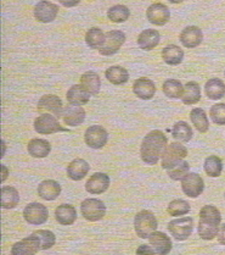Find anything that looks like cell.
<instances>
[{"instance_id":"1","label":"cell","mask_w":225,"mask_h":255,"mask_svg":"<svg viewBox=\"0 0 225 255\" xmlns=\"http://www.w3.org/2000/svg\"><path fill=\"white\" fill-rule=\"evenodd\" d=\"M167 137L162 131L154 129L145 135L140 148V156L145 164L156 165L167 146Z\"/></svg>"},{"instance_id":"2","label":"cell","mask_w":225,"mask_h":255,"mask_svg":"<svg viewBox=\"0 0 225 255\" xmlns=\"http://www.w3.org/2000/svg\"><path fill=\"white\" fill-rule=\"evenodd\" d=\"M158 227V222L151 211L143 210L138 213L134 218V229L137 235L143 240L150 237Z\"/></svg>"},{"instance_id":"3","label":"cell","mask_w":225,"mask_h":255,"mask_svg":"<svg viewBox=\"0 0 225 255\" xmlns=\"http://www.w3.org/2000/svg\"><path fill=\"white\" fill-rule=\"evenodd\" d=\"M188 155V149L185 148L181 143L173 142L169 145L166 146L163 154H162V167L164 170L170 169L174 165H177L179 161L184 160Z\"/></svg>"},{"instance_id":"4","label":"cell","mask_w":225,"mask_h":255,"mask_svg":"<svg viewBox=\"0 0 225 255\" xmlns=\"http://www.w3.org/2000/svg\"><path fill=\"white\" fill-rule=\"evenodd\" d=\"M33 126L36 132L39 134H53L56 132H65L66 128L59 124L58 118L55 115H51L49 113H44L37 118L33 122Z\"/></svg>"},{"instance_id":"5","label":"cell","mask_w":225,"mask_h":255,"mask_svg":"<svg viewBox=\"0 0 225 255\" xmlns=\"http://www.w3.org/2000/svg\"><path fill=\"white\" fill-rule=\"evenodd\" d=\"M80 211H82L84 219H86L88 221L95 222L104 218L105 214H106V207H105L102 200L89 198V199H85L82 202Z\"/></svg>"},{"instance_id":"6","label":"cell","mask_w":225,"mask_h":255,"mask_svg":"<svg viewBox=\"0 0 225 255\" xmlns=\"http://www.w3.org/2000/svg\"><path fill=\"white\" fill-rule=\"evenodd\" d=\"M168 231L177 241H186L194 231V220L189 216L172 220L168 224Z\"/></svg>"},{"instance_id":"7","label":"cell","mask_w":225,"mask_h":255,"mask_svg":"<svg viewBox=\"0 0 225 255\" xmlns=\"http://www.w3.org/2000/svg\"><path fill=\"white\" fill-rule=\"evenodd\" d=\"M181 189L184 194L190 198H197L205 189V182L202 177L196 172H188L181 178Z\"/></svg>"},{"instance_id":"8","label":"cell","mask_w":225,"mask_h":255,"mask_svg":"<svg viewBox=\"0 0 225 255\" xmlns=\"http://www.w3.org/2000/svg\"><path fill=\"white\" fill-rule=\"evenodd\" d=\"M126 42V34L122 31H110L105 34V42L99 49V53L104 56L116 54Z\"/></svg>"},{"instance_id":"9","label":"cell","mask_w":225,"mask_h":255,"mask_svg":"<svg viewBox=\"0 0 225 255\" xmlns=\"http://www.w3.org/2000/svg\"><path fill=\"white\" fill-rule=\"evenodd\" d=\"M108 133L106 129L99 125H94L86 128L84 133V142L88 146L93 149H101L106 145Z\"/></svg>"},{"instance_id":"10","label":"cell","mask_w":225,"mask_h":255,"mask_svg":"<svg viewBox=\"0 0 225 255\" xmlns=\"http://www.w3.org/2000/svg\"><path fill=\"white\" fill-rule=\"evenodd\" d=\"M49 216L48 208L45 205L40 204V203H29L23 210V218L28 224L36 225H43L47 222Z\"/></svg>"},{"instance_id":"11","label":"cell","mask_w":225,"mask_h":255,"mask_svg":"<svg viewBox=\"0 0 225 255\" xmlns=\"http://www.w3.org/2000/svg\"><path fill=\"white\" fill-rule=\"evenodd\" d=\"M39 251H42V244L38 236L32 233L28 237L23 238L20 242L15 243L11 248L12 255H31L36 254Z\"/></svg>"},{"instance_id":"12","label":"cell","mask_w":225,"mask_h":255,"mask_svg":"<svg viewBox=\"0 0 225 255\" xmlns=\"http://www.w3.org/2000/svg\"><path fill=\"white\" fill-rule=\"evenodd\" d=\"M38 111L39 113H49L55 115L56 118H62V113H64V104H62V100L60 99L58 96H54V94H45L39 99L38 102Z\"/></svg>"},{"instance_id":"13","label":"cell","mask_w":225,"mask_h":255,"mask_svg":"<svg viewBox=\"0 0 225 255\" xmlns=\"http://www.w3.org/2000/svg\"><path fill=\"white\" fill-rule=\"evenodd\" d=\"M58 5L47 1V0H40L36 5V7H34V17H36L37 21L42 23L53 22L56 18V16H58Z\"/></svg>"},{"instance_id":"14","label":"cell","mask_w":225,"mask_h":255,"mask_svg":"<svg viewBox=\"0 0 225 255\" xmlns=\"http://www.w3.org/2000/svg\"><path fill=\"white\" fill-rule=\"evenodd\" d=\"M146 17H148L149 22L156 26H163L166 24L170 18L169 9L164 4L161 2H156V4L150 5L146 10Z\"/></svg>"},{"instance_id":"15","label":"cell","mask_w":225,"mask_h":255,"mask_svg":"<svg viewBox=\"0 0 225 255\" xmlns=\"http://www.w3.org/2000/svg\"><path fill=\"white\" fill-rule=\"evenodd\" d=\"M110 187V177L106 173L96 172L86 181L85 189L90 194H102Z\"/></svg>"},{"instance_id":"16","label":"cell","mask_w":225,"mask_h":255,"mask_svg":"<svg viewBox=\"0 0 225 255\" xmlns=\"http://www.w3.org/2000/svg\"><path fill=\"white\" fill-rule=\"evenodd\" d=\"M179 38H180V42L184 47L191 49L199 47L201 44L203 33L201 28H199L197 26H188L181 31Z\"/></svg>"},{"instance_id":"17","label":"cell","mask_w":225,"mask_h":255,"mask_svg":"<svg viewBox=\"0 0 225 255\" xmlns=\"http://www.w3.org/2000/svg\"><path fill=\"white\" fill-rule=\"evenodd\" d=\"M85 120V111L78 105H67L62 113V121L70 127H77Z\"/></svg>"},{"instance_id":"18","label":"cell","mask_w":225,"mask_h":255,"mask_svg":"<svg viewBox=\"0 0 225 255\" xmlns=\"http://www.w3.org/2000/svg\"><path fill=\"white\" fill-rule=\"evenodd\" d=\"M149 241H150V246L152 247L156 254L167 255L172 251V241L166 233L154 231L149 237Z\"/></svg>"},{"instance_id":"19","label":"cell","mask_w":225,"mask_h":255,"mask_svg":"<svg viewBox=\"0 0 225 255\" xmlns=\"http://www.w3.org/2000/svg\"><path fill=\"white\" fill-rule=\"evenodd\" d=\"M133 92L138 98L143 100L152 99V97L156 93V87L153 82L146 77H140L133 85Z\"/></svg>"},{"instance_id":"20","label":"cell","mask_w":225,"mask_h":255,"mask_svg":"<svg viewBox=\"0 0 225 255\" xmlns=\"http://www.w3.org/2000/svg\"><path fill=\"white\" fill-rule=\"evenodd\" d=\"M61 194V186L54 180H45L38 186V195L44 200H55Z\"/></svg>"},{"instance_id":"21","label":"cell","mask_w":225,"mask_h":255,"mask_svg":"<svg viewBox=\"0 0 225 255\" xmlns=\"http://www.w3.org/2000/svg\"><path fill=\"white\" fill-rule=\"evenodd\" d=\"M90 165L84 159H75L67 166V176L73 181H80L88 175Z\"/></svg>"},{"instance_id":"22","label":"cell","mask_w":225,"mask_h":255,"mask_svg":"<svg viewBox=\"0 0 225 255\" xmlns=\"http://www.w3.org/2000/svg\"><path fill=\"white\" fill-rule=\"evenodd\" d=\"M66 98L69 104L82 107V105L86 104L89 102L90 93L82 85H75L67 91Z\"/></svg>"},{"instance_id":"23","label":"cell","mask_w":225,"mask_h":255,"mask_svg":"<svg viewBox=\"0 0 225 255\" xmlns=\"http://www.w3.org/2000/svg\"><path fill=\"white\" fill-rule=\"evenodd\" d=\"M27 150H28L29 155H32L33 158L43 159L47 158L51 151V145L48 140L40 139V138H34L28 142L27 145Z\"/></svg>"},{"instance_id":"24","label":"cell","mask_w":225,"mask_h":255,"mask_svg":"<svg viewBox=\"0 0 225 255\" xmlns=\"http://www.w3.org/2000/svg\"><path fill=\"white\" fill-rule=\"evenodd\" d=\"M55 219L60 225L70 226V225L75 224V221L77 220V210L70 204H61L56 208Z\"/></svg>"},{"instance_id":"25","label":"cell","mask_w":225,"mask_h":255,"mask_svg":"<svg viewBox=\"0 0 225 255\" xmlns=\"http://www.w3.org/2000/svg\"><path fill=\"white\" fill-rule=\"evenodd\" d=\"M159 32L156 29H145L138 37V44L143 50H152L159 43Z\"/></svg>"},{"instance_id":"26","label":"cell","mask_w":225,"mask_h":255,"mask_svg":"<svg viewBox=\"0 0 225 255\" xmlns=\"http://www.w3.org/2000/svg\"><path fill=\"white\" fill-rule=\"evenodd\" d=\"M80 85L90 93V96H96L101 88V80L96 72L88 71L80 76Z\"/></svg>"},{"instance_id":"27","label":"cell","mask_w":225,"mask_h":255,"mask_svg":"<svg viewBox=\"0 0 225 255\" xmlns=\"http://www.w3.org/2000/svg\"><path fill=\"white\" fill-rule=\"evenodd\" d=\"M206 96L211 100L222 99L225 96V85L219 78H211L205 85Z\"/></svg>"},{"instance_id":"28","label":"cell","mask_w":225,"mask_h":255,"mask_svg":"<svg viewBox=\"0 0 225 255\" xmlns=\"http://www.w3.org/2000/svg\"><path fill=\"white\" fill-rule=\"evenodd\" d=\"M105 77L108 80V82L112 85L121 86L128 82L129 73L124 67L122 66H111L108 67L105 72Z\"/></svg>"},{"instance_id":"29","label":"cell","mask_w":225,"mask_h":255,"mask_svg":"<svg viewBox=\"0 0 225 255\" xmlns=\"http://www.w3.org/2000/svg\"><path fill=\"white\" fill-rule=\"evenodd\" d=\"M162 59H163L166 64L175 66V65H179L183 61L184 50H181V48L175 44L167 45L162 50Z\"/></svg>"},{"instance_id":"30","label":"cell","mask_w":225,"mask_h":255,"mask_svg":"<svg viewBox=\"0 0 225 255\" xmlns=\"http://www.w3.org/2000/svg\"><path fill=\"white\" fill-rule=\"evenodd\" d=\"M201 99V88H200L199 83L196 82H188L184 86L183 96H181V100L184 104L192 105L196 104Z\"/></svg>"},{"instance_id":"31","label":"cell","mask_w":225,"mask_h":255,"mask_svg":"<svg viewBox=\"0 0 225 255\" xmlns=\"http://www.w3.org/2000/svg\"><path fill=\"white\" fill-rule=\"evenodd\" d=\"M20 202V195L15 187H1V208L12 209Z\"/></svg>"},{"instance_id":"32","label":"cell","mask_w":225,"mask_h":255,"mask_svg":"<svg viewBox=\"0 0 225 255\" xmlns=\"http://www.w3.org/2000/svg\"><path fill=\"white\" fill-rule=\"evenodd\" d=\"M190 119H191V122L195 126V128L201 132V133H205L210 128V121H208L205 110H202L201 108L192 109L191 113H190Z\"/></svg>"},{"instance_id":"33","label":"cell","mask_w":225,"mask_h":255,"mask_svg":"<svg viewBox=\"0 0 225 255\" xmlns=\"http://www.w3.org/2000/svg\"><path fill=\"white\" fill-rule=\"evenodd\" d=\"M219 231V225L216 222L207 221V220L200 219L199 224V235L202 240L212 241L217 237Z\"/></svg>"},{"instance_id":"34","label":"cell","mask_w":225,"mask_h":255,"mask_svg":"<svg viewBox=\"0 0 225 255\" xmlns=\"http://www.w3.org/2000/svg\"><path fill=\"white\" fill-rule=\"evenodd\" d=\"M192 134L194 133H192V129L188 122L178 121L177 124L173 126L172 135H173V138H175L177 140H180V142L186 143L191 139Z\"/></svg>"},{"instance_id":"35","label":"cell","mask_w":225,"mask_h":255,"mask_svg":"<svg viewBox=\"0 0 225 255\" xmlns=\"http://www.w3.org/2000/svg\"><path fill=\"white\" fill-rule=\"evenodd\" d=\"M129 16H131V11H129V9L126 5H113L107 11L108 20L116 23L126 22L129 18Z\"/></svg>"},{"instance_id":"36","label":"cell","mask_w":225,"mask_h":255,"mask_svg":"<svg viewBox=\"0 0 225 255\" xmlns=\"http://www.w3.org/2000/svg\"><path fill=\"white\" fill-rule=\"evenodd\" d=\"M105 42V34L97 27L88 29L85 33V43L88 44L89 48L91 49H100L102 47Z\"/></svg>"},{"instance_id":"37","label":"cell","mask_w":225,"mask_h":255,"mask_svg":"<svg viewBox=\"0 0 225 255\" xmlns=\"http://www.w3.org/2000/svg\"><path fill=\"white\" fill-rule=\"evenodd\" d=\"M203 167H205V172L208 176H211V177H219L222 171H223V161L218 156L211 155L205 160Z\"/></svg>"},{"instance_id":"38","label":"cell","mask_w":225,"mask_h":255,"mask_svg":"<svg viewBox=\"0 0 225 255\" xmlns=\"http://www.w3.org/2000/svg\"><path fill=\"white\" fill-rule=\"evenodd\" d=\"M162 89H163V93L168 98L178 99V98H181V96H183L184 86L178 80H167L162 86Z\"/></svg>"},{"instance_id":"39","label":"cell","mask_w":225,"mask_h":255,"mask_svg":"<svg viewBox=\"0 0 225 255\" xmlns=\"http://www.w3.org/2000/svg\"><path fill=\"white\" fill-rule=\"evenodd\" d=\"M167 211L169 215L172 216H183L189 214L190 211V204L186 200L183 199H175L168 204Z\"/></svg>"},{"instance_id":"40","label":"cell","mask_w":225,"mask_h":255,"mask_svg":"<svg viewBox=\"0 0 225 255\" xmlns=\"http://www.w3.org/2000/svg\"><path fill=\"white\" fill-rule=\"evenodd\" d=\"M189 169H190L189 162L185 161V160H181V161H179L177 165H174L173 167L168 169L167 173L173 181H181V178L189 172Z\"/></svg>"},{"instance_id":"41","label":"cell","mask_w":225,"mask_h":255,"mask_svg":"<svg viewBox=\"0 0 225 255\" xmlns=\"http://www.w3.org/2000/svg\"><path fill=\"white\" fill-rule=\"evenodd\" d=\"M200 219L207 220V221H212L221 225V211H219L216 207H213V205H205V207L201 209V211H200Z\"/></svg>"},{"instance_id":"42","label":"cell","mask_w":225,"mask_h":255,"mask_svg":"<svg viewBox=\"0 0 225 255\" xmlns=\"http://www.w3.org/2000/svg\"><path fill=\"white\" fill-rule=\"evenodd\" d=\"M33 233L38 236V238L40 240L42 251H48V249L53 248V246L56 242L55 235L51 231H49V230H38V231Z\"/></svg>"},{"instance_id":"43","label":"cell","mask_w":225,"mask_h":255,"mask_svg":"<svg viewBox=\"0 0 225 255\" xmlns=\"http://www.w3.org/2000/svg\"><path fill=\"white\" fill-rule=\"evenodd\" d=\"M210 115L214 124L223 126L225 125V104L219 103V104L213 105L210 110Z\"/></svg>"},{"instance_id":"44","label":"cell","mask_w":225,"mask_h":255,"mask_svg":"<svg viewBox=\"0 0 225 255\" xmlns=\"http://www.w3.org/2000/svg\"><path fill=\"white\" fill-rule=\"evenodd\" d=\"M137 254H156L154 253L153 248L151 246H148V244H143L142 247L137 249Z\"/></svg>"},{"instance_id":"45","label":"cell","mask_w":225,"mask_h":255,"mask_svg":"<svg viewBox=\"0 0 225 255\" xmlns=\"http://www.w3.org/2000/svg\"><path fill=\"white\" fill-rule=\"evenodd\" d=\"M217 238H218L219 243L225 246V224H223L221 227H219V231H218V235H217Z\"/></svg>"},{"instance_id":"46","label":"cell","mask_w":225,"mask_h":255,"mask_svg":"<svg viewBox=\"0 0 225 255\" xmlns=\"http://www.w3.org/2000/svg\"><path fill=\"white\" fill-rule=\"evenodd\" d=\"M79 2H80V0H61V1H60V4L64 5L65 7H73V6H77Z\"/></svg>"},{"instance_id":"47","label":"cell","mask_w":225,"mask_h":255,"mask_svg":"<svg viewBox=\"0 0 225 255\" xmlns=\"http://www.w3.org/2000/svg\"><path fill=\"white\" fill-rule=\"evenodd\" d=\"M7 176H9V171H7L5 165H1V182H4L6 180Z\"/></svg>"},{"instance_id":"48","label":"cell","mask_w":225,"mask_h":255,"mask_svg":"<svg viewBox=\"0 0 225 255\" xmlns=\"http://www.w3.org/2000/svg\"><path fill=\"white\" fill-rule=\"evenodd\" d=\"M169 2H172V4H180V2H183L184 0H168Z\"/></svg>"},{"instance_id":"49","label":"cell","mask_w":225,"mask_h":255,"mask_svg":"<svg viewBox=\"0 0 225 255\" xmlns=\"http://www.w3.org/2000/svg\"><path fill=\"white\" fill-rule=\"evenodd\" d=\"M59 1H61V0H59Z\"/></svg>"},{"instance_id":"50","label":"cell","mask_w":225,"mask_h":255,"mask_svg":"<svg viewBox=\"0 0 225 255\" xmlns=\"http://www.w3.org/2000/svg\"><path fill=\"white\" fill-rule=\"evenodd\" d=\"M224 197H225V193H224Z\"/></svg>"},{"instance_id":"51","label":"cell","mask_w":225,"mask_h":255,"mask_svg":"<svg viewBox=\"0 0 225 255\" xmlns=\"http://www.w3.org/2000/svg\"><path fill=\"white\" fill-rule=\"evenodd\" d=\"M224 75H225V72H224Z\"/></svg>"}]
</instances>
